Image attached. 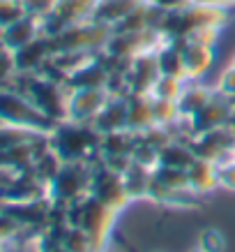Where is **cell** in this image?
Returning <instances> with one entry per match:
<instances>
[{"label":"cell","instance_id":"cell-38","mask_svg":"<svg viewBox=\"0 0 235 252\" xmlns=\"http://www.w3.org/2000/svg\"><path fill=\"white\" fill-rule=\"evenodd\" d=\"M0 252H7V243L5 241H0Z\"/></svg>","mask_w":235,"mask_h":252},{"label":"cell","instance_id":"cell-8","mask_svg":"<svg viewBox=\"0 0 235 252\" xmlns=\"http://www.w3.org/2000/svg\"><path fill=\"white\" fill-rule=\"evenodd\" d=\"M189 146L198 160H208L214 164L235 160V137L231 125H221L210 132L196 134L189 139Z\"/></svg>","mask_w":235,"mask_h":252},{"label":"cell","instance_id":"cell-10","mask_svg":"<svg viewBox=\"0 0 235 252\" xmlns=\"http://www.w3.org/2000/svg\"><path fill=\"white\" fill-rule=\"evenodd\" d=\"M231 116H233V107H231L228 95H224L221 91L212 93V97L208 99V104L198 114L187 118L189 121V134L196 137V134L210 132L214 127H221V125H231Z\"/></svg>","mask_w":235,"mask_h":252},{"label":"cell","instance_id":"cell-17","mask_svg":"<svg viewBox=\"0 0 235 252\" xmlns=\"http://www.w3.org/2000/svg\"><path fill=\"white\" fill-rule=\"evenodd\" d=\"M155 127L152 114V95L150 93H129L127 95V130L143 134Z\"/></svg>","mask_w":235,"mask_h":252},{"label":"cell","instance_id":"cell-1","mask_svg":"<svg viewBox=\"0 0 235 252\" xmlns=\"http://www.w3.org/2000/svg\"><path fill=\"white\" fill-rule=\"evenodd\" d=\"M7 88L26 95L49 118H53L58 123L67 121V99L69 93H72L67 84L53 81V79L44 77L39 72H16L14 77L9 79Z\"/></svg>","mask_w":235,"mask_h":252},{"label":"cell","instance_id":"cell-11","mask_svg":"<svg viewBox=\"0 0 235 252\" xmlns=\"http://www.w3.org/2000/svg\"><path fill=\"white\" fill-rule=\"evenodd\" d=\"M111 93L106 88H74L67 99V121L92 123L95 116L104 109Z\"/></svg>","mask_w":235,"mask_h":252},{"label":"cell","instance_id":"cell-21","mask_svg":"<svg viewBox=\"0 0 235 252\" xmlns=\"http://www.w3.org/2000/svg\"><path fill=\"white\" fill-rule=\"evenodd\" d=\"M187 176H189V188L194 192H212L214 188H219V171L214 162L196 158V162L187 169Z\"/></svg>","mask_w":235,"mask_h":252},{"label":"cell","instance_id":"cell-42","mask_svg":"<svg viewBox=\"0 0 235 252\" xmlns=\"http://www.w3.org/2000/svg\"><path fill=\"white\" fill-rule=\"evenodd\" d=\"M196 252H203V250H196Z\"/></svg>","mask_w":235,"mask_h":252},{"label":"cell","instance_id":"cell-32","mask_svg":"<svg viewBox=\"0 0 235 252\" xmlns=\"http://www.w3.org/2000/svg\"><path fill=\"white\" fill-rule=\"evenodd\" d=\"M198 250L203 252H221L224 250V238H221V234L217 229H208L201 236V248Z\"/></svg>","mask_w":235,"mask_h":252},{"label":"cell","instance_id":"cell-33","mask_svg":"<svg viewBox=\"0 0 235 252\" xmlns=\"http://www.w3.org/2000/svg\"><path fill=\"white\" fill-rule=\"evenodd\" d=\"M217 171H219V185H224L228 190H235V160L217 164Z\"/></svg>","mask_w":235,"mask_h":252},{"label":"cell","instance_id":"cell-19","mask_svg":"<svg viewBox=\"0 0 235 252\" xmlns=\"http://www.w3.org/2000/svg\"><path fill=\"white\" fill-rule=\"evenodd\" d=\"M143 0H99L95 9H92V21L104 23V26H111L115 28L122 19H127L134 9L141 5Z\"/></svg>","mask_w":235,"mask_h":252},{"label":"cell","instance_id":"cell-36","mask_svg":"<svg viewBox=\"0 0 235 252\" xmlns=\"http://www.w3.org/2000/svg\"><path fill=\"white\" fill-rule=\"evenodd\" d=\"M198 2H212V5H221V2H235V0H198Z\"/></svg>","mask_w":235,"mask_h":252},{"label":"cell","instance_id":"cell-35","mask_svg":"<svg viewBox=\"0 0 235 252\" xmlns=\"http://www.w3.org/2000/svg\"><path fill=\"white\" fill-rule=\"evenodd\" d=\"M157 7H161L164 12H178V9L189 7L194 0H152Z\"/></svg>","mask_w":235,"mask_h":252},{"label":"cell","instance_id":"cell-4","mask_svg":"<svg viewBox=\"0 0 235 252\" xmlns=\"http://www.w3.org/2000/svg\"><path fill=\"white\" fill-rule=\"evenodd\" d=\"M115 213L118 211H113L111 206H106L104 201H99L95 194L88 192L85 197L67 206V224L85 231L90 236L95 252H102L104 250L102 245L108 236V227H111Z\"/></svg>","mask_w":235,"mask_h":252},{"label":"cell","instance_id":"cell-24","mask_svg":"<svg viewBox=\"0 0 235 252\" xmlns=\"http://www.w3.org/2000/svg\"><path fill=\"white\" fill-rule=\"evenodd\" d=\"M210 97H212V91H208L203 86H184V91H182L180 99H178L180 116L182 118H191V116L198 114L208 104Z\"/></svg>","mask_w":235,"mask_h":252},{"label":"cell","instance_id":"cell-34","mask_svg":"<svg viewBox=\"0 0 235 252\" xmlns=\"http://www.w3.org/2000/svg\"><path fill=\"white\" fill-rule=\"evenodd\" d=\"M219 91L228 97H233L235 95V69L228 67L224 74H221V81H219Z\"/></svg>","mask_w":235,"mask_h":252},{"label":"cell","instance_id":"cell-16","mask_svg":"<svg viewBox=\"0 0 235 252\" xmlns=\"http://www.w3.org/2000/svg\"><path fill=\"white\" fill-rule=\"evenodd\" d=\"M39 35H42V21L30 14H26L12 26L0 31V44L5 46L7 51H16V49L26 46L28 42H32L35 37H39Z\"/></svg>","mask_w":235,"mask_h":252},{"label":"cell","instance_id":"cell-37","mask_svg":"<svg viewBox=\"0 0 235 252\" xmlns=\"http://www.w3.org/2000/svg\"><path fill=\"white\" fill-rule=\"evenodd\" d=\"M231 99V107H233V116H231V125H235V95L233 97H228Z\"/></svg>","mask_w":235,"mask_h":252},{"label":"cell","instance_id":"cell-6","mask_svg":"<svg viewBox=\"0 0 235 252\" xmlns=\"http://www.w3.org/2000/svg\"><path fill=\"white\" fill-rule=\"evenodd\" d=\"M111 35H113L111 26L88 19V21L69 26L58 35H51V44H53V54H60V51H92V54H97V51H104Z\"/></svg>","mask_w":235,"mask_h":252},{"label":"cell","instance_id":"cell-29","mask_svg":"<svg viewBox=\"0 0 235 252\" xmlns=\"http://www.w3.org/2000/svg\"><path fill=\"white\" fill-rule=\"evenodd\" d=\"M21 231H23L21 222L16 220V218H12L7 211H2V206H0V241L9 243V241H14Z\"/></svg>","mask_w":235,"mask_h":252},{"label":"cell","instance_id":"cell-5","mask_svg":"<svg viewBox=\"0 0 235 252\" xmlns=\"http://www.w3.org/2000/svg\"><path fill=\"white\" fill-rule=\"evenodd\" d=\"M0 121L5 125H16L26 130H35L42 134H51L58 127V121L42 114L30 99L12 88H0Z\"/></svg>","mask_w":235,"mask_h":252},{"label":"cell","instance_id":"cell-25","mask_svg":"<svg viewBox=\"0 0 235 252\" xmlns=\"http://www.w3.org/2000/svg\"><path fill=\"white\" fill-rule=\"evenodd\" d=\"M39 137H46V134L35 130H26V127H16V125H0V153L9 151V148H16L21 144L37 141Z\"/></svg>","mask_w":235,"mask_h":252},{"label":"cell","instance_id":"cell-14","mask_svg":"<svg viewBox=\"0 0 235 252\" xmlns=\"http://www.w3.org/2000/svg\"><path fill=\"white\" fill-rule=\"evenodd\" d=\"M180 49H182V63H184V77L187 79L203 77L205 72L212 67V61H214L212 46L184 37L180 39Z\"/></svg>","mask_w":235,"mask_h":252},{"label":"cell","instance_id":"cell-26","mask_svg":"<svg viewBox=\"0 0 235 252\" xmlns=\"http://www.w3.org/2000/svg\"><path fill=\"white\" fill-rule=\"evenodd\" d=\"M152 114H155V125H161V127H171V125L182 121L180 107L173 99L152 97Z\"/></svg>","mask_w":235,"mask_h":252},{"label":"cell","instance_id":"cell-13","mask_svg":"<svg viewBox=\"0 0 235 252\" xmlns=\"http://www.w3.org/2000/svg\"><path fill=\"white\" fill-rule=\"evenodd\" d=\"M14 56V65L16 72H39L42 65H44L51 56H53V44H51V37L49 35H39L32 42H28L26 46L12 51Z\"/></svg>","mask_w":235,"mask_h":252},{"label":"cell","instance_id":"cell-40","mask_svg":"<svg viewBox=\"0 0 235 252\" xmlns=\"http://www.w3.org/2000/svg\"><path fill=\"white\" fill-rule=\"evenodd\" d=\"M231 67H233V69H235V58H233V63H231Z\"/></svg>","mask_w":235,"mask_h":252},{"label":"cell","instance_id":"cell-15","mask_svg":"<svg viewBox=\"0 0 235 252\" xmlns=\"http://www.w3.org/2000/svg\"><path fill=\"white\" fill-rule=\"evenodd\" d=\"M92 127L99 134H111V132L127 130V95H111L104 109L95 116Z\"/></svg>","mask_w":235,"mask_h":252},{"label":"cell","instance_id":"cell-27","mask_svg":"<svg viewBox=\"0 0 235 252\" xmlns=\"http://www.w3.org/2000/svg\"><path fill=\"white\" fill-rule=\"evenodd\" d=\"M182 91H184V79L159 74V79H157L155 86H152L150 95L152 97H159V99H173V102H178Z\"/></svg>","mask_w":235,"mask_h":252},{"label":"cell","instance_id":"cell-39","mask_svg":"<svg viewBox=\"0 0 235 252\" xmlns=\"http://www.w3.org/2000/svg\"><path fill=\"white\" fill-rule=\"evenodd\" d=\"M7 252H23V248L19 245V248H12V250H7Z\"/></svg>","mask_w":235,"mask_h":252},{"label":"cell","instance_id":"cell-3","mask_svg":"<svg viewBox=\"0 0 235 252\" xmlns=\"http://www.w3.org/2000/svg\"><path fill=\"white\" fill-rule=\"evenodd\" d=\"M226 21L228 12L221 5L194 0L189 7L166 12V19L161 23V35L166 39H184L201 28H221Z\"/></svg>","mask_w":235,"mask_h":252},{"label":"cell","instance_id":"cell-30","mask_svg":"<svg viewBox=\"0 0 235 252\" xmlns=\"http://www.w3.org/2000/svg\"><path fill=\"white\" fill-rule=\"evenodd\" d=\"M23 9H26V14L35 16L39 21H44L46 16L51 14L58 5V0H21Z\"/></svg>","mask_w":235,"mask_h":252},{"label":"cell","instance_id":"cell-20","mask_svg":"<svg viewBox=\"0 0 235 252\" xmlns=\"http://www.w3.org/2000/svg\"><path fill=\"white\" fill-rule=\"evenodd\" d=\"M157 54V65L159 72L166 77H184V63H182V49H180V39H164V44L155 51Z\"/></svg>","mask_w":235,"mask_h":252},{"label":"cell","instance_id":"cell-9","mask_svg":"<svg viewBox=\"0 0 235 252\" xmlns=\"http://www.w3.org/2000/svg\"><path fill=\"white\" fill-rule=\"evenodd\" d=\"M90 194H95L99 201H104V204L111 206L113 211H120L129 201L122 174H118V171H113L111 167H106L104 162H92Z\"/></svg>","mask_w":235,"mask_h":252},{"label":"cell","instance_id":"cell-18","mask_svg":"<svg viewBox=\"0 0 235 252\" xmlns=\"http://www.w3.org/2000/svg\"><path fill=\"white\" fill-rule=\"evenodd\" d=\"M108 84V69L97 56L90 63H85L83 67H78L67 77V88H106Z\"/></svg>","mask_w":235,"mask_h":252},{"label":"cell","instance_id":"cell-23","mask_svg":"<svg viewBox=\"0 0 235 252\" xmlns=\"http://www.w3.org/2000/svg\"><path fill=\"white\" fill-rule=\"evenodd\" d=\"M194 162H196V155H194V151H191L189 141L182 144V141L171 139V141L159 151V164H166V167L189 169Z\"/></svg>","mask_w":235,"mask_h":252},{"label":"cell","instance_id":"cell-31","mask_svg":"<svg viewBox=\"0 0 235 252\" xmlns=\"http://www.w3.org/2000/svg\"><path fill=\"white\" fill-rule=\"evenodd\" d=\"M14 74H16V65H14V56H12V51L0 49V88H5Z\"/></svg>","mask_w":235,"mask_h":252},{"label":"cell","instance_id":"cell-2","mask_svg":"<svg viewBox=\"0 0 235 252\" xmlns=\"http://www.w3.org/2000/svg\"><path fill=\"white\" fill-rule=\"evenodd\" d=\"M49 146L62 162H90L92 164L99 158L102 134L92 127V123L62 121L49 134Z\"/></svg>","mask_w":235,"mask_h":252},{"label":"cell","instance_id":"cell-7","mask_svg":"<svg viewBox=\"0 0 235 252\" xmlns=\"http://www.w3.org/2000/svg\"><path fill=\"white\" fill-rule=\"evenodd\" d=\"M90 162H62L60 171L49 183L46 192L55 206H69L90 192Z\"/></svg>","mask_w":235,"mask_h":252},{"label":"cell","instance_id":"cell-22","mask_svg":"<svg viewBox=\"0 0 235 252\" xmlns=\"http://www.w3.org/2000/svg\"><path fill=\"white\" fill-rule=\"evenodd\" d=\"M122 181H125V190H127L129 199L134 197H143L150 192L152 183V169L138 164V162H129V167L122 171Z\"/></svg>","mask_w":235,"mask_h":252},{"label":"cell","instance_id":"cell-12","mask_svg":"<svg viewBox=\"0 0 235 252\" xmlns=\"http://www.w3.org/2000/svg\"><path fill=\"white\" fill-rule=\"evenodd\" d=\"M159 65H157V54H141L131 58L127 67V88L129 93H150L155 81L159 79Z\"/></svg>","mask_w":235,"mask_h":252},{"label":"cell","instance_id":"cell-41","mask_svg":"<svg viewBox=\"0 0 235 252\" xmlns=\"http://www.w3.org/2000/svg\"><path fill=\"white\" fill-rule=\"evenodd\" d=\"M231 127H233V137H235V125H231Z\"/></svg>","mask_w":235,"mask_h":252},{"label":"cell","instance_id":"cell-28","mask_svg":"<svg viewBox=\"0 0 235 252\" xmlns=\"http://www.w3.org/2000/svg\"><path fill=\"white\" fill-rule=\"evenodd\" d=\"M21 16H26L21 0H0V31L19 21Z\"/></svg>","mask_w":235,"mask_h":252}]
</instances>
